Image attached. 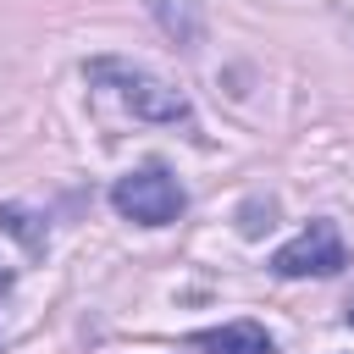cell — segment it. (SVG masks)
I'll return each mask as SVG.
<instances>
[{
  "label": "cell",
  "mask_w": 354,
  "mask_h": 354,
  "mask_svg": "<svg viewBox=\"0 0 354 354\" xmlns=\"http://www.w3.org/2000/svg\"><path fill=\"white\" fill-rule=\"evenodd\" d=\"M111 205H116V216H127L138 227H166V221L183 216L188 199H183V183L166 166H138V171L111 183Z\"/></svg>",
  "instance_id": "1"
},
{
  "label": "cell",
  "mask_w": 354,
  "mask_h": 354,
  "mask_svg": "<svg viewBox=\"0 0 354 354\" xmlns=\"http://www.w3.org/2000/svg\"><path fill=\"white\" fill-rule=\"evenodd\" d=\"M88 77L111 83V88L122 94V105H127L133 116H144V122H188V94H177L171 83L149 77L144 66H127V61H94Z\"/></svg>",
  "instance_id": "2"
},
{
  "label": "cell",
  "mask_w": 354,
  "mask_h": 354,
  "mask_svg": "<svg viewBox=\"0 0 354 354\" xmlns=\"http://www.w3.org/2000/svg\"><path fill=\"white\" fill-rule=\"evenodd\" d=\"M348 266V249H343V232L337 221H310L299 238H288L277 254H271V271L277 277H332Z\"/></svg>",
  "instance_id": "3"
},
{
  "label": "cell",
  "mask_w": 354,
  "mask_h": 354,
  "mask_svg": "<svg viewBox=\"0 0 354 354\" xmlns=\"http://www.w3.org/2000/svg\"><path fill=\"white\" fill-rule=\"evenodd\" d=\"M194 343H199L205 354H277L271 337H266V326H254V321H232V326L199 332Z\"/></svg>",
  "instance_id": "4"
},
{
  "label": "cell",
  "mask_w": 354,
  "mask_h": 354,
  "mask_svg": "<svg viewBox=\"0 0 354 354\" xmlns=\"http://www.w3.org/2000/svg\"><path fill=\"white\" fill-rule=\"evenodd\" d=\"M0 227H6L28 254H44V243H50V227H44L28 205H17V199H6V205H0Z\"/></svg>",
  "instance_id": "5"
},
{
  "label": "cell",
  "mask_w": 354,
  "mask_h": 354,
  "mask_svg": "<svg viewBox=\"0 0 354 354\" xmlns=\"http://www.w3.org/2000/svg\"><path fill=\"white\" fill-rule=\"evenodd\" d=\"M155 11H160V22H166V33H177L183 44H194V39H199V22L188 17V6H177V11H171V0H155Z\"/></svg>",
  "instance_id": "6"
},
{
  "label": "cell",
  "mask_w": 354,
  "mask_h": 354,
  "mask_svg": "<svg viewBox=\"0 0 354 354\" xmlns=\"http://www.w3.org/2000/svg\"><path fill=\"white\" fill-rule=\"evenodd\" d=\"M343 315H348V321H354V288H348V299H343Z\"/></svg>",
  "instance_id": "7"
},
{
  "label": "cell",
  "mask_w": 354,
  "mask_h": 354,
  "mask_svg": "<svg viewBox=\"0 0 354 354\" xmlns=\"http://www.w3.org/2000/svg\"><path fill=\"white\" fill-rule=\"evenodd\" d=\"M6 282H11V271H0V293H6Z\"/></svg>",
  "instance_id": "8"
}]
</instances>
